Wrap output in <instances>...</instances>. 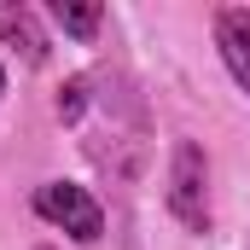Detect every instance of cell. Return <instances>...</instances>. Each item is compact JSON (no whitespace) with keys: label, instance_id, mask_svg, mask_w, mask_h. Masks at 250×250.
I'll return each instance as SVG.
<instances>
[{"label":"cell","instance_id":"cell-3","mask_svg":"<svg viewBox=\"0 0 250 250\" xmlns=\"http://www.w3.org/2000/svg\"><path fill=\"white\" fill-rule=\"evenodd\" d=\"M215 53L227 64V76L250 93V6H221L215 12Z\"/></svg>","mask_w":250,"mask_h":250},{"label":"cell","instance_id":"cell-4","mask_svg":"<svg viewBox=\"0 0 250 250\" xmlns=\"http://www.w3.org/2000/svg\"><path fill=\"white\" fill-rule=\"evenodd\" d=\"M0 47H12L23 64H47V53H53L41 18L29 6H12V0H0Z\"/></svg>","mask_w":250,"mask_h":250},{"label":"cell","instance_id":"cell-1","mask_svg":"<svg viewBox=\"0 0 250 250\" xmlns=\"http://www.w3.org/2000/svg\"><path fill=\"white\" fill-rule=\"evenodd\" d=\"M163 204L187 233H209L215 209H209V157L198 140H175L169 151V175H163Z\"/></svg>","mask_w":250,"mask_h":250},{"label":"cell","instance_id":"cell-6","mask_svg":"<svg viewBox=\"0 0 250 250\" xmlns=\"http://www.w3.org/2000/svg\"><path fill=\"white\" fill-rule=\"evenodd\" d=\"M87 99H93V93H87V76H70L59 87V123H82V117H87Z\"/></svg>","mask_w":250,"mask_h":250},{"label":"cell","instance_id":"cell-7","mask_svg":"<svg viewBox=\"0 0 250 250\" xmlns=\"http://www.w3.org/2000/svg\"><path fill=\"white\" fill-rule=\"evenodd\" d=\"M0 93H6V70H0Z\"/></svg>","mask_w":250,"mask_h":250},{"label":"cell","instance_id":"cell-2","mask_svg":"<svg viewBox=\"0 0 250 250\" xmlns=\"http://www.w3.org/2000/svg\"><path fill=\"white\" fill-rule=\"evenodd\" d=\"M35 215L47 227L70 233L76 245H99L105 239V209H99V198L82 181H41L35 187Z\"/></svg>","mask_w":250,"mask_h":250},{"label":"cell","instance_id":"cell-5","mask_svg":"<svg viewBox=\"0 0 250 250\" xmlns=\"http://www.w3.org/2000/svg\"><path fill=\"white\" fill-rule=\"evenodd\" d=\"M53 23L76 41H93L99 23H105V6H82V0H53Z\"/></svg>","mask_w":250,"mask_h":250},{"label":"cell","instance_id":"cell-8","mask_svg":"<svg viewBox=\"0 0 250 250\" xmlns=\"http://www.w3.org/2000/svg\"><path fill=\"white\" fill-rule=\"evenodd\" d=\"M41 250H53V245H41Z\"/></svg>","mask_w":250,"mask_h":250}]
</instances>
